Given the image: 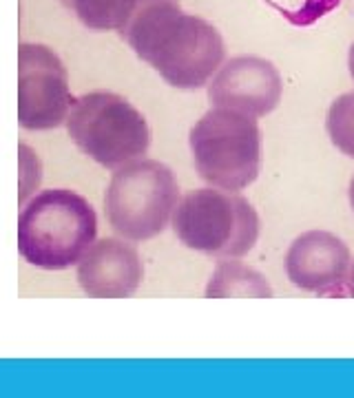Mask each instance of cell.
Segmentation results:
<instances>
[{
	"mask_svg": "<svg viewBox=\"0 0 354 398\" xmlns=\"http://www.w3.org/2000/svg\"><path fill=\"white\" fill-rule=\"evenodd\" d=\"M115 32L166 84L186 91L209 84L226 58L222 34L182 12L180 0H126Z\"/></svg>",
	"mask_w": 354,
	"mask_h": 398,
	"instance_id": "cell-1",
	"label": "cell"
},
{
	"mask_svg": "<svg viewBox=\"0 0 354 398\" xmlns=\"http://www.w3.org/2000/svg\"><path fill=\"white\" fill-rule=\"evenodd\" d=\"M95 239V208L67 188L40 191L18 217V253L43 270L75 266Z\"/></svg>",
	"mask_w": 354,
	"mask_h": 398,
	"instance_id": "cell-2",
	"label": "cell"
},
{
	"mask_svg": "<svg viewBox=\"0 0 354 398\" xmlns=\"http://www.w3.org/2000/svg\"><path fill=\"white\" fill-rule=\"evenodd\" d=\"M173 231L191 250L211 257H244L259 239V215L244 195L195 188L177 199Z\"/></svg>",
	"mask_w": 354,
	"mask_h": 398,
	"instance_id": "cell-3",
	"label": "cell"
},
{
	"mask_svg": "<svg viewBox=\"0 0 354 398\" xmlns=\"http://www.w3.org/2000/svg\"><path fill=\"white\" fill-rule=\"evenodd\" d=\"M195 171L213 188L244 191L259 177L261 131L257 117L213 106L191 128Z\"/></svg>",
	"mask_w": 354,
	"mask_h": 398,
	"instance_id": "cell-4",
	"label": "cell"
},
{
	"mask_svg": "<svg viewBox=\"0 0 354 398\" xmlns=\"http://www.w3.org/2000/svg\"><path fill=\"white\" fill-rule=\"evenodd\" d=\"M64 122L73 144L111 171L146 155L151 146V128L144 115L113 91L75 97Z\"/></svg>",
	"mask_w": 354,
	"mask_h": 398,
	"instance_id": "cell-5",
	"label": "cell"
},
{
	"mask_svg": "<svg viewBox=\"0 0 354 398\" xmlns=\"http://www.w3.org/2000/svg\"><path fill=\"white\" fill-rule=\"evenodd\" d=\"M180 199L175 173L157 159H133L115 168L104 193L113 231L129 242H146L169 226Z\"/></svg>",
	"mask_w": 354,
	"mask_h": 398,
	"instance_id": "cell-6",
	"label": "cell"
},
{
	"mask_svg": "<svg viewBox=\"0 0 354 398\" xmlns=\"http://www.w3.org/2000/svg\"><path fill=\"white\" fill-rule=\"evenodd\" d=\"M73 102L67 67L58 54L36 43L18 47V124L27 131L58 128Z\"/></svg>",
	"mask_w": 354,
	"mask_h": 398,
	"instance_id": "cell-7",
	"label": "cell"
},
{
	"mask_svg": "<svg viewBox=\"0 0 354 398\" xmlns=\"http://www.w3.org/2000/svg\"><path fill=\"white\" fill-rule=\"evenodd\" d=\"M209 100L217 108H231L250 117L272 113L281 102L283 82L270 60L237 56L209 80Z\"/></svg>",
	"mask_w": 354,
	"mask_h": 398,
	"instance_id": "cell-8",
	"label": "cell"
},
{
	"mask_svg": "<svg viewBox=\"0 0 354 398\" xmlns=\"http://www.w3.org/2000/svg\"><path fill=\"white\" fill-rule=\"evenodd\" d=\"M352 264L343 239L326 231H310L297 237L286 255V274L299 290L317 294H343Z\"/></svg>",
	"mask_w": 354,
	"mask_h": 398,
	"instance_id": "cell-9",
	"label": "cell"
},
{
	"mask_svg": "<svg viewBox=\"0 0 354 398\" xmlns=\"http://www.w3.org/2000/svg\"><path fill=\"white\" fill-rule=\"evenodd\" d=\"M75 266L78 283L88 296L97 298L131 296L144 277L137 248L113 237L93 242Z\"/></svg>",
	"mask_w": 354,
	"mask_h": 398,
	"instance_id": "cell-10",
	"label": "cell"
},
{
	"mask_svg": "<svg viewBox=\"0 0 354 398\" xmlns=\"http://www.w3.org/2000/svg\"><path fill=\"white\" fill-rule=\"evenodd\" d=\"M206 296H272L268 281L239 261H220L206 288Z\"/></svg>",
	"mask_w": 354,
	"mask_h": 398,
	"instance_id": "cell-11",
	"label": "cell"
},
{
	"mask_svg": "<svg viewBox=\"0 0 354 398\" xmlns=\"http://www.w3.org/2000/svg\"><path fill=\"white\" fill-rule=\"evenodd\" d=\"M75 18L93 32H113L120 25L126 0H60Z\"/></svg>",
	"mask_w": 354,
	"mask_h": 398,
	"instance_id": "cell-12",
	"label": "cell"
},
{
	"mask_svg": "<svg viewBox=\"0 0 354 398\" xmlns=\"http://www.w3.org/2000/svg\"><path fill=\"white\" fill-rule=\"evenodd\" d=\"M326 131L330 142L343 155L354 159V91L343 93L332 102L326 117Z\"/></svg>",
	"mask_w": 354,
	"mask_h": 398,
	"instance_id": "cell-13",
	"label": "cell"
},
{
	"mask_svg": "<svg viewBox=\"0 0 354 398\" xmlns=\"http://www.w3.org/2000/svg\"><path fill=\"white\" fill-rule=\"evenodd\" d=\"M294 27L314 25L339 7L341 0H266Z\"/></svg>",
	"mask_w": 354,
	"mask_h": 398,
	"instance_id": "cell-14",
	"label": "cell"
},
{
	"mask_svg": "<svg viewBox=\"0 0 354 398\" xmlns=\"http://www.w3.org/2000/svg\"><path fill=\"white\" fill-rule=\"evenodd\" d=\"M343 292H348L354 296V264H350V270H348V279H346V288H343Z\"/></svg>",
	"mask_w": 354,
	"mask_h": 398,
	"instance_id": "cell-15",
	"label": "cell"
},
{
	"mask_svg": "<svg viewBox=\"0 0 354 398\" xmlns=\"http://www.w3.org/2000/svg\"><path fill=\"white\" fill-rule=\"evenodd\" d=\"M348 67H350V75H352V80H354V43H352L350 54H348Z\"/></svg>",
	"mask_w": 354,
	"mask_h": 398,
	"instance_id": "cell-16",
	"label": "cell"
},
{
	"mask_svg": "<svg viewBox=\"0 0 354 398\" xmlns=\"http://www.w3.org/2000/svg\"><path fill=\"white\" fill-rule=\"evenodd\" d=\"M350 204L354 208V177H352V182H350Z\"/></svg>",
	"mask_w": 354,
	"mask_h": 398,
	"instance_id": "cell-17",
	"label": "cell"
},
{
	"mask_svg": "<svg viewBox=\"0 0 354 398\" xmlns=\"http://www.w3.org/2000/svg\"><path fill=\"white\" fill-rule=\"evenodd\" d=\"M352 12H354V0H352Z\"/></svg>",
	"mask_w": 354,
	"mask_h": 398,
	"instance_id": "cell-18",
	"label": "cell"
}]
</instances>
